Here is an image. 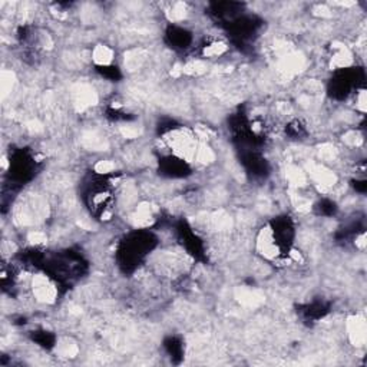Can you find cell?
<instances>
[{"instance_id":"6da1fadb","label":"cell","mask_w":367,"mask_h":367,"mask_svg":"<svg viewBox=\"0 0 367 367\" xmlns=\"http://www.w3.org/2000/svg\"><path fill=\"white\" fill-rule=\"evenodd\" d=\"M33 291L41 302H52L56 296L55 287L44 277H36L33 280Z\"/></svg>"},{"instance_id":"7a4b0ae2","label":"cell","mask_w":367,"mask_h":367,"mask_svg":"<svg viewBox=\"0 0 367 367\" xmlns=\"http://www.w3.org/2000/svg\"><path fill=\"white\" fill-rule=\"evenodd\" d=\"M350 337L357 345H362L365 343V340H366V325H365L363 320L356 319V322L351 323Z\"/></svg>"},{"instance_id":"3957f363","label":"cell","mask_w":367,"mask_h":367,"mask_svg":"<svg viewBox=\"0 0 367 367\" xmlns=\"http://www.w3.org/2000/svg\"><path fill=\"white\" fill-rule=\"evenodd\" d=\"M93 59L96 64H101V65H109L110 61H112V50L107 47V46H102L99 44L95 50H93Z\"/></svg>"},{"instance_id":"277c9868","label":"cell","mask_w":367,"mask_h":367,"mask_svg":"<svg viewBox=\"0 0 367 367\" xmlns=\"http://www.w3.org/2000/svg\"><path fill=\"white\" fill-rule=\"evenodd\" d=\"M224 50H225V46L222 43L211 44V46H208V47L205 49V55H207V56H216V55H221Z\"/></svg>"},{"instance_id":"5b68a950","label":"cell","mask_w":367,"mask_h":367,"mask_svg":"<svg viewBox=\"0 0 367 367\" xmlns=\"http://www.w3.org/2000/svg\"><path fill=\"white\" fill-rule=\"evenodd\" d=\"M113 170V164H110L108 161H101L98 165H96V171L101 173H108Z\"/></svg>"}]
</instances>
